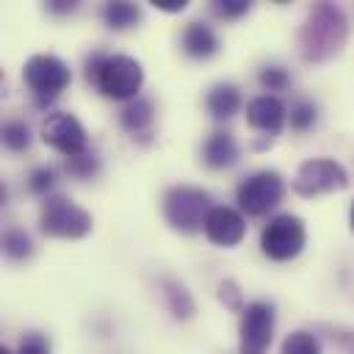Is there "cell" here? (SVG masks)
<instances>
[{"label": "cell", "instance_id": "31", "mask_svg": "<svg viewBox=\"0 0 354 354\" xmlns=\"http://www.w3.org/2000/svg\"><path fill=\"white\" fill-rule=\"evenodd\" d=\"M348 224H351V232H354V202H351V210H348Z\"/></svg>", "mask_w": 354, "mask_h": 354}, {"label": "cell", "instance_id": "16", "mask_svg": "<svg viewBox=\"0 0 354 354\" xmlns=\"http://www.w3.org/2000/svg\"><path fill=\"white\" fill-rule=\"evenodd\" d=\"M205 108L216 122H227L241 111V91L235 83H216L205 97Z\"/></svg>", "mask_w": 354, "mask_h": 354}, {"label": "cell", "instance_id": "18", "mask_svg": "<svg viewBox=\"0 0 354 354\" xmlns=\"http://www.w3.org/2000/svg\"><path fill=\"white\" fill-rule=\"evenodd\" d=\"M102 19L111 30H127L141 19V8L127 0H113L102 6Z\"/></svg>", "mask_w": 354, "mask_h": 354}, {"label": "cell", "instance_id": "1", "mask_svg": "<svg viewBox=\"0 0 354 354\" xmlns=\"http://www.w3.org/2000/svg\"><path fill=\"white\" fill-rule=\"evenodd\" d=\"M346 36H348L346 14L335 3H315L299 28L301 58L307 64H324L343 50Z\"/></svg>", "mask_w": 354, "mask_h": 354}, {"label": "cell", "instance_id": "21", "mask_svg": "<svg viewBox=\"0 0 354 354\" xmlns=\"http://www.w3.org/2000/svg\"><path fill=\"white\" fill-rule=\"evenodd\" d=\"M64 169H66V174L75 177V180H91V177L100 171V158H97V152L86 149V152H80V155H75V158H66V160H64Z\"/></svg>", "mask_w": 354, "mask_h": 354}, {"label": "cell", "instance_id": "3", "mask_svg": "<svg viewBox=\"0 0 354 354\" xmlns=\"http://www.w3.org/2000/svg\"><path fill=\"white\" fill-rule=\"evenodd\" d=\"M22 80L33 97V102L39 108H50L61 94L64 88L69 86L72 80V72L69 66L53 55V53H39V55H30L22 66Z\"/></svg>", "mask_w": 354, "mask_h": 354}, {"label": "cell", "instance_id": "12", "mask_svg": "<svg viewBox=\"0 0 354 354\" xmlns=\"http://www.w3.org/2000/svg\"><path fill=\"white\" fill-rule=\"evenodd\" d=\"M205 235L216 246H235L246 235V221L235 207L216 205L205 218Z\"/></svg>", "mask_w": 354, "mask_h": 354}, {"label": "cell", "instance_id": "11", "mask_svg": "<svg viewBox=\"0 0 354 354\" xmlns=\"http://www.w3.org/2000/svg\"><path fill=\"white\" fill-rule=\"evenodd\" d=\"M285 119H288V108H285V102L279 97L260 94V97L249 100V105H246V122H249L252 130H257L263 136L260 144H254V149H266L279 136Z\"/></svg>", "mask_w": 354, "mask_h": 354}, {"label": "cell", "instance_id": "19", "mask_svg": "<svg viewBox=\"0 0 354 354\" xmlns=\"http://www.w3.org/2000/svg\"><path fill=\"white\" fill-rule=\"evenodd\" d=\"M3 254L8 260H28L33 254V241L22 227H8L3 232Z\"/></svg>", "mask_w": 354, "mask_h": 354}, {"label": "cell", "instance_id": "32", "mask_svg": "<svg viewBox=\"0 0 354 354\" xmlns=\"http://www.w3.org/2000/svg\"><path fill=\"white\" fill-rule=\"evenodd\" d=\"M0 354H14V351H11V348H6V346H3V348H0Z\"/></svg>", "mask_w": 354, "mask_h": 354}, {"label": "cell", "instance_id": "14", "mask_svg": "<svg viewBox=\"0 0 354 354\" xmlns=\"http://www.w3.org/2000/svg\"><path fill=\"white\" fill-rule=\"evenodd\" d=\"M241 149L227 130H213L202 144V160L207 169H230L238 160Z\"/></svg>", "mask_w": 354, "mask_h": 354}, {"label": "cell", "instance_id": "27", "mask_svg": "<svg viewBox=\"0 0 354 354\" xmlns=\"http://www.w3.org/2000/svg\"><path fill=\"white\" fill-rule=\"evenodd\" d=\"M218 299L227 310L232 313H243V299H241V290L235 285V279H221L218 282Z\"/></svg>", "mask_w": 354, "mask_h": 354}, {"label": "cell", "instance_id": "13", "mask_svg": "<svg viewBox=\"0 0 354 354\" xmlns=\"http://www.w3.org/2000/svg\"><path fill=\"white\" fill-rule=\"evenodd\" d=\"M119 124L138 141H149L152 136V124H155V102L149 97H136L130 100L122 113H119Z\"/></svg>", "mask_w": 354, "mask_h": 354}, {"label": "cell", "instance_id": "29", "mask_svg": "<svg viewBox=\"0 0 354 354\" xmlns=\"http://www.w3.org/2000/svg\"><path fill=\"white\" fill-rule=\"evenodd\" d=\"M75 8H77V3H72V0H50L47 3L50 14H72Z\"/></svg>", "mask_w": 354, "mask_h": 354}, {"label": "cell", "instance_id": "5", "mask_svg": "<svg viewBox=\"0 0 354 354\" xmlns=\"http://www.w3.org/2000/svg\"><path fill=\"white\" fill-rule=\"evenodd\" d=\"M91 213L77 207L72 199L55 194L41 202L39 210V230L47 238H64V241H77L91 232Z\"/></svg>", "mask_w": 354, "mask_h": 354}, {"label": "cell", "instance_id": "4", "mask_svg": "<svg viewBox=\"0 0 354 354\" xmlns=\"http://www.w3.org/2000/svg\"><path fill=\"white\" fill-rule=\"evenodd\" d=\"M210 210V194L196 185H171L163 194V218L177 232L205 230V218Z\"/></svg>", "mask_w": 354, "mask_h": 354}, {"label": "cell", "instance_id": "22", "mask_svg": "<svg viewBox=\"0 0 354 354\" xmlns=\"http://www.w3.org/2000/svg\"><path fill=\"white\" fill-rule=\"evenodd\" d=\"M279 354H321V343L313 332L307 329H296L282 340Z\"/></svg>", "mask_w": 354, "mask_h": 354}, {"label": "cell", "instance_id": "25", "mask_svg": "<svg viewBox=\"0 0 354 354\" xmlns=\"http://www.w3.org/2000/svg\"><path fill=\"white\" fill-rule=\"evenodd\" d=\"M257 80H260V86L266 91H285L290 86V75L282 66H266V69H260V77Z\"/></svg>", "mask_w": 354, "mask_h": 354}, {"label": "cell", "instance_id": "28", "mask_svg": "<svg viewBox=\"0 0 354 354\" xmlns=\"http://www.w3.org/2000/svg\"><path fill=\"white\" fill-rule=\"evenodd\" d=\"M17 354H50V340L39 332H28L17 346Z\"/></svg>", "mask_w": 354, "mask_h": 354}, {"label": "cell", "instance_id": "2", "mask_svg": "<svg viewBox=\"0 0 354 354\" xmlns=\"http://www.w3.org/2000/svg\"><path fill=\"white\" fill-rule=\"evenodd\" d=\"M86 77L97 86L100 94L108 100H136L144 83V69L130 55H108V53H91L86 61Z\"/></svg>", "mask_w": 354, "mask_h": 354}, {"label": "cell", "instance_id": "9", "mask_svg": "<svg viewBox=\"0 0 354 354\" xmlns=\"http://www.w3.org/2000/svg\"><path fill=\"white\" fill-rule=\"evenodd\" d=\"M274 304L268 301H249L241 313V354H266L274 337Z\"/></svg>", "mask_w": 354, "mask_h": 354}, {"label": "cell", "instance_id": "6", "mask_svg": "<svg viewBox=\"0 0 354 354\" xmlns=\"http://www.w3.org/2000/svg\"><path fill=\"white\" fill-rule=\"evenodd\" d=\"M304 241H307L304 221L299 216H290V213L274 216L263 227V232H260V249H263V254L268 260H277V263L293 260L304 249Z\"/></svg>", "mask_w": 354, "mask_h": 354}, {"label": "cell", "instance_id": "17", "mask_svg": "<svg viewBox=\"0 0 354 354\" xmlns=\"http://www.w3.org/2000/svg\"><path fill=\"white\" fill-rule=\"evenodd\" d=\"M160 288H163L169 313H171L177 321H188V318L196 313V304H194V299H191V293L185 290L183 282H177V279H163Z\"/></svg>", "mask_w": 354, "mask_h": 354}, {"label": "cell", "instance_id": "20", "mask_svg": "<svg viewBox=\"0 0 354 354\" xmlns=\"http://www.w3.org/2000/svg\"><path fill=\"white\" fill-rule=\"evenodd\" d=\"M288 122H290V130H296V133H307L310 127H315V122H318V108H315V102L313 100H296L293 105H290V111H288Z\"/></svg>", "mask_w": 354, "mask_h": 354}, {"label": "cell", "instance_id": "10", "mask_svg": "<svg viewBox=\"0 0 354 354\" xmlns=\"http://www.w3.org/2000/svg\"><path fill=\"white\" fill-rule=\"evenodd\" d=\"M41 141L61 152L64 158H75L86 152V130L69 111H53L41 122Z\"/></svg>", "mask_w": 354, "mask_h": 354}, {"label": "cell", "instance_id": "15", "mask_svg": "<svg viewBox=\"0 0 354 354\" xmlns=\"http://www.w3.org/2000/svg\"><path fill=\"white\" fill-rule=\"evenodd\" d=\"M180 44H183V53L191 58H210L218 53V36L205 22H188L183 28Z\"/></svg>", "mask_w": 354, "mask_h": 354}, {"label": "cell", "instance_id": "30", "mask_svg": "<svg viewBox=\"0 0 354 354\" xmlns=\"http://www.w3.org/2000/svg\"><path fill=\"white\" fill-rule=\"evenodd\" d=\"M152 3H155V8L169 11V14H177V11L185 8V0H152Z\"/></svg>", "mask_w": 354, "mask_h": 354}, {"label": "cell", "instance_id": "8", "mask_svg": "<svg viewBox=\"0 0 354 354\" xmlns=\"http://www.w3.org/2000/svg\"><path fill=\"white\" fill-rule=\"evenodd\" d=\"M346 185H348V171L332 158H310L299 166L293 177V191L307 199L329 191H343Z\"/></svg>", "mask_w": 354, "mask_h": 354}, {"label": "cell", "instance_id": "23", "mask_svg": "<svg viewBox=\"0 0 354 354\" xmlns=\"http://www.w3.org/2000/svg\"><path fill=\"white\" fill-rule=\"evenodd\" d=\"M3 144L8 152H25L30 147V127L19 119H8L3 124Z\"/></svg>", "mask_w": 354, "mask_h": 354}, {"label": "cell", "instance_id": "24", "mask_svg": "<svg viewBox=\"0 0 354 354\" xmlns=\"http://www.w3.org/2000/svg\"><path fill=\"white\" fill-rule=\"evenodd\" d=\"M53 185H55V169H50V166H36L28 174V191L36 194V196L47 194Z\"/></svg>", "mask_w": 354, "mask_h": 354}, {"label": "cell", "instance_id": "26", "mask_svg": "<svg viewBox=\"0 0 354 354\" xmlns=\"http://www.w3.org/2000/svg\"><path fill=\"white\" fill-rule=\"evenodd\" d=\"M249 8H252L249 0H216V3H213V14H216L218 19H238V17H243Z\"/></svg>", "mask_w": 354, "mask_h": 354}, {"label": "cell", "instance_id": "7", "mask_svg": "<svg viewBox=\"0 0 354 354\" xmlns=\"http://www.w3.org/2000/svg\"><path fill=\"white\" fill-rule=\"evenodd\" d=\"M282 194H285V183L277 171L271 169H263V171H254L249 174L246 180H241V185L235 188V199H238V207L246 213V216H266L268 210H274L279 202H282Z\"/></svg>", "mask_w": 354, "mask_h": 354}]
</instances>
